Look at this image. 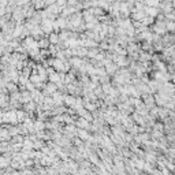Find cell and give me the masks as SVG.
<instances>
[{
  "label": "cell",
  "instance_id": "cell-1",
  "mask_svg": "<svg viewBox=\"0 0 175 175\" xmlns=\"http://www.w3.org/2000/svg\"><path fill=\"white\" fill-rule=\"evenodd\" d=\"M90 123H92V122H89V120H86L85 118L78 116V118H77V120L74 122V125H75V127H78V129H85V130H89V129H90Z\"/></svg>",
  "mask_w": 175,
  "mask_h": 175
},
{
  "label": "cell",
  "instance_id": "cell-2",
  "mask_svg": "<svg viewBox=\"0 0 175 175\" xmlns=\"http://www.w3.org/2000/svg\"><path fill=\"white\" fill-rule=\"evenodd\" d=\"M104 70H106V73L110 77H112L114 74L116 73V70H118V66L115 65L114 62H111V60H108V62L104 65Z\"/></svg>",
  "mask_w": 175,
  "mask_h": 175
},
{
  "label": "cell",
  "instance_id": "cell-3",
  "mask_svg": "<svg viewBox=\"0 0 175 175\" xmlns=\"http://www.w3.org/2000/svg\"><path fill=\"white\" fill-rule=\"evenodd\" d=\"M8 103H10V96L7 93H0V107L4 111L8 110Z\"/></svg>",
  "mask_w": 175,
  "mask_h": 175
},
{
  "label": "cell",
  "instance_id": "cell-4",
  "mask_svg": "<svg viewBox=\"0 0 175 175\" xmlns=\"http://www.w3.org/2000/svg\"><path fill=\"white\" fill-rule=\"evenodd\" d=\"M36 108H37V104L34 103L33 100H30V101H27V103L22 104V110H23L25 112H34Z\"/></svg>",
  "mask_w": 175,
  "mask_h": 175
},
{
  "label": "cell",
  "instance_id": "cell-5",
  "mask_svg": "<svg viewBox=\"0 0 175 175\" xmlns=\"http://www.w3.org/2000/svg\"><path fill=\"white\" fill-rule=\"evenodd\" d=\"M75 103V96H73V94H63V104H65L66 107H73V104Z\"/></svg>",
  "mask_w": 175,
  "mask_h": 175
},
{
  "label": "cell",
  "instance_id": "cell-6",
  "mask_svg": "<svg viewBox=\"0 0 175 175\" xmlns=\"http://www.w3.org/2000/svg\"><path fill=\"white\" fill-rule=\"evenodd\" d=\"M49 40H48V36H44V37H41L40 40H37V48H40V49H45V48H48L49 47Z\"/></svg>",
  "mask_w": 175,
  "mask_h": 175
},
{
  "label": "cell",
  "instance_id": "cell-7",
  "mask_svg": "<svg viewBox=\"0 0 175 175\" xmlns=\"http://www.w3.org/2000/svg\"><path fill=\"white\" fill-rule=\"evenodd\" d=\"M45 8L48 10V12H51V14H53V15H56V17H58V15L60 14V11H62V7H60V6H58L56 3H53V4H49L48 7H45Z\"/></svg>",
  "mask_w": 175,
  "mask_h": 175
},
{
  "label": "cell",
  "instance_id": "cell-8",
  "mask_svg": "<svg viewBox=\"0 0 175 175\" xmlns=\"http://www.w3.org/2000/svg\"><path fill=\"white\" fill-rule=\"evenodd\" d=\"M15 116H17V120H18V123H19V122H23V120L26 119L27 114L25 112L22 108H18V110H15Z\"/></svg>",
  "mask_w": 175,
  "mask_h": 175
},
{
  "label": "cell",
  "instance_id": "cell-9",
  "mask_svg": "<svg viewBox=\"0 0 175 175\" xmlns=\"http://www.w3.org/2000/svg\"><path fill=\"white\" fill-rule=\"evenodd\" d=\"M31 100V93L29 90H26V89H23V90H21V103H27V101Z\"/></svg>",
  "mask_w": 175,
  "mask_h": 175
},
{
  "label": "cell",
  "instance_id": "cell-10",
  "mask_svg": "<svg viewBox=\"0 0 175 175\" xmlns=\"http://www.w3.org/2000/svg\"><path fill=\"white\" fill-rule=\"evenodd\" d=\"M145 11H134V12H130V19L133 21H141L142 18L145 17Z\"/></svg>",
  "mask_w": 175,
  "mask_h": 175
},
{
  "label": "cell",
  "instance_id": "cell-11",
  "mask_svg": "<svg viewBox=\"0 0 175 175\" xmlns=\"http://www.w3.org/2000/svg\"><path fill=\"white\" fill-rule=\"evenodd\" d=\"M141 25H144V26H151V25L155 23V17H151V15H145L144 18H142L141 21Z\"/></svg>",
  "mask_w": 175,
  "mask_h": 175
},
{
  "label": "cell",
  "instance_id": "cell-12",
  "mask_svg": "<svg viewBox=\"0 0 175 175\" xmlns=\"http://www.w3.org/2000/svg\"><path fill=\"white\" fill-rule=\"evenodd\" d=\"M44 89H45V90H47V92H48V93L51 94V93H53V92H56V90H58V86H56V84H55V82L47 81V82H45V88H44Z\"/></svg>",
  "mask_w": 175,
  "mask_h": 175
},
{
  "label": "cell",
  "instance_id": "cell-13",
  "mask_svg": "<svg viewBox=\"0 0 175 175\" xmlns=\"http://www.w3.org/2000/svg\"><path fill=\"white\" fill-rule=\"evenodd\" d=\"M6 88H7V90H8V94L12 93V92H17V90H19V89H18V85L15 84V82H12V81L6 82Z\"/></svg>",
  "mask_w": 175,
  "mask_h": 175
},
{
  "label": "cell",
  "instance_id": "cell-14",
  "mask_svg": "<svg viewBox=\"0 0 175 175\" xmlns=\"http://www.w3.org/2000/svg\"><path fill=\"white\" fill-rule=\"evenodd\" d=\"M33 126H34V130H36V131L45 129V123H44V120H41V119H34Z\"/></svg>",
  "mask_w": 175,
  "mask_h": 175
},
{
  "label": "cell",
  "instance_id": "cell-15",
  "mask_svg": "<svg viewBox=\"0 0 175 175\" xmlns=\"http://www.w3.org/2000/svg\"><path fill=\"white\" fill-rule=\"evenodd\" d=\"M48 40L51 44H58L59 43V34L58 31H51L48 34Z\"/></svg>",
  "mask_w": 175,
  "mask_h": 175
},
{
  "label": "cell",
  "instance_id": "cell-16",
  "mask_svg": "<svg viewBox=\"0 0 175 175\" xmlns=\"http://www.w3.org/2000/svg\"><path fill=\"white\" fill-rule=\"evenodd\" d=\"M93 93L96 94V97L98 98V100H103L104 96H106V93H104V92L101 90V85H97V86L93 89Z\"/></svg>",
  "mask_w": 175,
  "mask_h": 175
},
{
  "label": "cell",
  "instance_id": "cell-17",
  "mask_svg": "<svg viewBox=\"0 0 175 175\" xmlns=\"http://www.w3.org/2000/svg\"><path fill=\"white\" fill-rule=\"evenodd\" d=\"M92 14H93L96 18H98V17H101V15L106 14V11H104L101 7H98V6H96V7H92Z\"/></svg>",
  "mask_w": 175,
  "mask_h": 175
},
{
  "label": "cell",
  "instance_id": "cell-18",
  "mask_svg": "<svg viewBox=\"0 0 175 175\" xmlns=\"http://www.w3.org/2000/svg\"><path fill=\"white\" fill-rule=\"evenodd\" d=\"M48 81L51 82H59L60 81V77H59V71H53V73H51V74H48Z\"/></svg>",
  "mask_w": 175,
  "mask_h": 175
},
{
  "label": "cell",
  "instance_id": "cell-19",
  "mask_svg": "<svg viewBox=\"0 0 175 175\" xmlns=\"http://www.w3.org/2000/svg\"><path fill=\"white\" fill-rule=\"evenodd\" d=\"M112 84H111V81L110 82H107V84H101V90L104 92L106 94H110L111 93V90H112Z\"/></svg>",
  "mask_w": 175,
  "mask_h": 175
},
{
  "label": "cell",
  "instance_id": "cell-20",
  "mask_svg": "<svg viewBox=\"0 0 175 175\" xmlns=\"http://www.w3.org/2000/svg\"><path fill=\"white\" fill-rule=\"evenodd\" d=\"M48 51H49L51 56H52V58H55V56H56V53H58V51H60V49H59V47L56 45V44H49Z\"/></svg>",
  "mask_w": 175,
  "mask_h": 175
},
{
  "label": "cell",
  "instance_id": "cell-21",
  "mask_svg": "<svg viewBox=\"0 0 175 175\" xmlns=\"http://www.w3.org/2000/svg\"><path fill=\"white\" fill-rule=\"evenodd\" d=\"M44 145H45V141H43V140H39V138H37L36 141H33V149H36V151L41 149Z\"/></svg>",
  "mask_w": 175,
  "mask_h": 175
},
{
  "label": "cell",
  "instance_id": "cell-22",
  "mask_svg": "<svg viewBox=\"0 0 175 175\" xmlns=\"http://www.w3.org/2000/svg\"><path fill=\"white\" fill-rule=\"evenodd\" d=\"M110 81H111V77L107 74V73L106 74H103V75H98V82H100V85L101 84H107V82H110Z\"/></svg>",
  "mask_w": 175,
  "mask_h": 175
},
{
  "label": "cell",
  "instance_id": "cell-23",
  "mask_svg": "<svg viewBox=\"0 0 175 175\" xmlns=\"http://www.w3.org/2000/svg\"><path fill=\"white\" fill-rule=\"evenodd\" d=\"M165 30L174 31L175 30V22L174 21H165Z\"/></svg>",
  "mask_w": 175,
  "mask_h": 175
},
{
  "label": "cell",
  "instance_id": "cell-24",
  "mask_svg": "<svg viewBox=\"0 0 175 175\" xmlns=\"http://www.w3.org/2000/svg\"><path fill=\"white\" fill-rule=\"evenodd\" d=\"M39 49H40V48H39ZM39 52H40V56H41L43 59H47V58H49V56H51V53H49L48 48H45V49H40Z\"/></svg>",
  "mask_w": 175,
  "mask_h": 175
},
{
  "label": "cell",
  "instance_id": "cell-25",
  "mask_svg": "<svg viewBox=\"0 0 175 175\" xmlns=\"http://www.w3.org/2000/svg\"><path fill=\"white\" fill-rule=\"evenodd\" d=\"M21 74L26 75V77H30V74H31V69L29 67V66H25V67L21 70Z\"/></svg>",
  "mask_w": 175,
  "mask_h": 175
},
{
  "label": "cell",
  "instance_id": "cell-26",
  "mask_svg": "<svg viewBox=\"0 0 175 175\" xmlns=\"http://www.w3.org/2000/svg\"><path fill=\"white\" fill-rule=\"evenodd\" d=\"M25 88H26V90H29V92H31V90H33V89H34V88H36V86H34V84H33V82H30V81H27V82H26V85H25Z\"/></svg>",
  "mask_w": 175,
  "mask_h": 175
},
{
  "label": "cell",
  "instance_id": "cell-27",
  "mask_svg": "<svg viewBox=\"0 0 175 175\" xmlns=\"http://www.w3.org/2000/svg\"><path fill=\"white\" fill-rule=\"evenodd\" d=\"M44 2H45V6L48 7L49 4H53V3H55V0H44Z\"/></svg>",
  "mask_w": 175,
  "mask_h": 175
},
{
  "label": "cell",
  "instance_id": "cell-28",
  "mask_svg": "<svg viewBox=\"0 0 175 175\" xmlns=\"http://www.w3.org/2000/svg\"><path fill=\"white\" fill-rule=\"evenodd\" d=\"M6 14V10H4V7H0V17H3V15Z\"/></svg>",
  "mask_w": 175,
  "mask_h": 175
},
{
  "label": "cell",
  "instance_id": "cell-29",
  "mask_svg": "<svg viewBox=\"0 0 175 175\" xmlns=\"http://www.w3.org/2000/svg\"><path fill=\"white\" fill-rule=\"evenodd\" d=\"M116 2H126V0H116Z\"/></svg>",
  "mask_w": 175,
  "mask_h": 175
},
{
  "label": "cell",
  "instance_id": "cell-30",
  "mask_svg": "<svg viewBox=\"0 0 175 175\" xmlns=\"http://www.w3.org/2000/svg\"><path fill=\"white\" fill-rule=\"evenodd\" d=\"M108 2H110V3H112V2H115V0H108Z\"/></svg>",
  "mask_w": 175,
  "mask_h": 175
},
{
  "label": "cell",
  "instance_id": "cell-31",
  "mask_svg": "<svg viewBox=\"0 0 175 175\" xmlns=\"http://www.w3.org/2000/svg\"><path fill=\"white\" fill-rule=\"evenodd\" d=\"M135 2H140V0H135Z\"/></svg>",
  "mask_w": 175,
  "mask_h": 175
}]
</instances>
